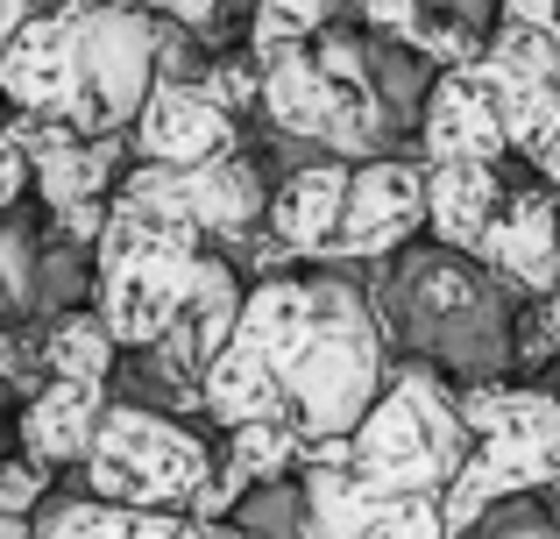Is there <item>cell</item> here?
I'll use <instances>...</instances> for the list:
<instances>
[{
    "label": "cell",
    "mask_w": 560,
    "mask_h": 539,
    "mask_svg": "<svg viewBox=\"0 0 560 539\" xmlns=\"http://www.w3.org/2000/svg\"><path fill=\"white\" fill-rule=\"evenodd\" d=\"M213 469L220 455L178 412L114 398L93 433V455H85V497L128 504V512H191Z\"/></svg>",
    "instance_id": "6"
},
{
    "label": "cell",
    "mask_w": 560,
    "mask_h": 539,
    "mask_svg": "<svg viewBox=\"0 0 560 539\" xmlns=\"http://www.w3.org/2000/svg\"><path fill=\"white\" fill-rule=\"evenodd\" d=\"M43 504H50V469L28 455H0V539H28Z\"/></svg>",
    "instance_id": "21"
},
{
    "label": "cell",
    "mask_w": 560,
    "mask_h": 539,
    "mask_svg": "<svg viewBox=\"0 0 560 539\" xmlns=\"http://www.w3.org/2000/svg\"><path fill=\"white\" fill-rule=\"evenodd\" d=\"M0 99L14 114L71 121V99H79V28H71V8H43L14 28V43L0 50Z\"/></svg>",
    "instance_id": "11"
},
{
    "label": "cell",
    "mask_w": 560,
    "mask_h": 539,
    "mask_svg": "<svg viewBox=\"0 0 560 539\" xmlns=\"http://www.w3.org/2000/svg\"><path fill=\"white\" fill-rule=\"evenodd\" d=\"M419 150H425V164H504L511 156L504 114H497V93H490V79H482V57L476 65H447V71L425 79Z\"/></svg>",
    "instance_id": "10"
},
{
    "label": "cell",
    "mask_w": 560,
    "mask_h": 539,
    "mask_svg": "<svg viewBox=\"0 0 560 539\" xmlns=\"http://www.w3.org/2000/svg\"><path fill=\"white\" fill-rule=\"evenodd\" d=\"M370 539H447V512L440 497H383Z\"/></svg>",
    "instance_id": "22"
},
{
    "label": "cell",
    "mask_w": 560,
    "mask_h": 539,
    "mask_svg": "<svg viewBox=\"0 0 560 539\" xmlns=\"http://www.w3.org/2000/svg\"><path fill=\"white\" fill-rule=\"evenodd\" d=\"M262 114L284 142H319L341 164H370L390 136V99L376 85L370 28H327L305 50L262 57Z\"/></svg>",
    "instance_id": "3"
},
{
    "label": "cell",
    "mask_w": 560,
    "mask_h": 539,
    "mask_svg": "<svg viewBox=\"0 0 560 539\" xmlns=\"http://www.w3.org/2000/svg\"><path fill=\"white\" fill-rule=\"evenodd\" d=\"M411 235H425V164H411V156L355 164L327 263H390L411 249Z\"/></svg>",
    "instance_id": "7"
},
{
    "label": "cell",
    "mask_w": 560,
    "mask_h": 539,
    "mask_svg": "<svg viewBox=\"0 0 560 539\" xmlns=\"http://www.w3.org/2000/svg\"><path fill=\"white\" fill-rule=\"evenodd\" d=\"M28 14H43L36 0H0V50H8V43H14V28H22Z\"/></svg>",
    "instance_id": "26"
},
{
    "label": "cell",
    "mask_w": 560,
    "mask_h": 539,
    "mask_svg": "<svg viewBox=\"0 0 560 539\" xmlns=\"http://www.w3.org/2000/svg\"><path fill=\"white\" fill-rule=\"evenodd\" d=\"M533 171H539V178H547V185H553V192H560V136L547 142V156H539V164H533Z\"/></svg>",
    "instance_id": "28"
},
{
    "label": "cell",
    "mask_w": 560,
    "mask_h": 539,
    "mask_svg": "<svg viewBox=\"0 0 560 539\" xmlns=\"http://www.w3.org/2000/svg\"><path fill=\"white\" fill-rule=\"evenodd\" d=\"M462 419H468V461L447 490V539H468L497 504L511 497H547L560 483V390L539 384H462Z\"/></svg>",
    "instance_id": "4"
},
{
    "label": "cell",
    "mask_w": 560,
    "mask_h": 539,
    "mask_svg": "<svg viewBox=\"0 0 560 539\" xmlns=\"http://www.w3.org/2000/svg\"><path fill=\"white\" fill-rule=\"evenodd\" d=\"M539 313H547V327H553V362H560V277H553L547 298H539Z\"/></svg>",
    "instance_id": "27"
},
{
    "label": "cell",
    "mask_w": 560,
    "mask_h": 539,
    "mask_svg": "<svg viewBox=\"0 0 560 539\" xmlns=\"http://www.w3.org/2000/svg\"><path fill=\"white\" fill-rule=\"evenodd\" d=\"M476 263L490 277H504L511 291H525V298H547L553 291V277H560V192L547 178L504 185V207L482 227Z\"/></svg>",
    "instance_id": "9"
},
{
    "label": "cell",
    "mask_w": 560,
    "mask_h": 539,
    "mask_svg": "<svg viewBox=\"0 0 560 539\" xmlns=\"http://www.w3.org/2000/svg\"><path fill=\"white\" fill-rule=\"evenodd\" d=\"M482 79H490L497 114H504L511 156L539 164V156H547V142L560 136V79H547V71H525V65H504V57H490V50H482Z\"/></svg>",
    "instance_id": "17"
},
{
    "label": "cell",
    "mask_w": 560,
    "mask_h": 539,
    "mask_svg": "<svg viewBox=\"0 0 560 539\" xmlns=\"http://www.w3.org/2000/svg\"><path fill=\"white\" fill-rule=\"evenodd\" d=\"M220 469L234 476L242 490H270V483H291L305 469V433L291 419H256V426H234L228 433V455Z\"/></svg>",
    "instance_id": "19"
},
{
    "label": "cell",
    "mask_w": 560,
    "mask_h": 539,
    "mask_svg": "<svg viewBox=\"0 0 560 539\" xmlns=\"http://www.w3.org/2000/svg\"><path fill=\"white\" fill-rule=\"evenodd\" d=\"M468 461V419H462V384L433 362H397L383 398L362 412L348 433V469L383 497H440Z\"/></svg>",
    "instance_id": "5"
},
{
    "label": "cell",
    "mask_w": 560,
    "mask_h": 539,
    "mask_svg": "<svg viewBox=\"0 0 560 539\" xmlns=\"http://www.w3.org/2000/svg\"><path fill=\"white\" fill-rule=\"evenodd\" d=\"M128 150H136V164H171V171L213 164V156L242 150V114H228L199 79H156L136 128H128Z\"/></svg>",
    "instance_id": "8"
},
{
    "label": "cell",
    "mask_w": 560,
    "mask_h": 539,
    "mask_svg": "<svg viewBox=\"0 0 560 539\" xmlns=\"http://www.w3.org/2000/svg\"><path fill=\"white\" fill-rule=\"evenodd\" d=\"M43 376H65V384H114V362H121V341L107 333V319L93 305H71L43 327L36 341Z\"/></svg>",
    "instance_id": "18"
},
{
    "label": "cell",
    "mask_w": 560,
    "mask_h": 539,
    "mask_svg": "<svg viewBox=\"0 0 560 539\" xmlns=\"http://www.w3.org/2000/svg\"><path fill=\"white\" fill-rule=\"evenodd\" d=\"M0 419H8V384H0Z\"/></svg>",
    "instance_id": "31"
},
{
    "label": "cell",
    "mask_w": 560,
    "mask_h": 539,
    "mask_svg": "<svg viewBox=\"0 0 560 539\" xmlns=\"http://www.w3.org/2000/svg\"><path fill=\"white\" fill-rule=\"evenodd\" d=\"M107 384H65V376H43L36 390H28L22 419H14V433H22V455L43 461V469H85V455H93V433L100 419H107Z\"/></svg>",
    "instance_id": "13"
},
{
    "label": "cell",
    "mask_w": 560,
    "mask_h": 539,
    "mask_svg": "<svg viewBox=\"0 0 560 539\" xmlns=\"http://www.w3.org/2000/svg\"><path fill=\"white\" fill-rule=\"evenodd\" d=\"M171 199H178V213L206 242H228V249H242L262 227V213H270V185H262L256 156H242V150L213 156V164H191V171H171Z\"/></svg>",
    "instance_id": "12"
},
{
    "label": "cell",
    "mask_w": 560,
    "mask_h": 539,
    "mask_svg": "<svg viewBox=\"0 0 560 539\" xmlns=\"http://www.w3.org/2000/svg\"><path fill=\"white\" fill-rule=\"evenodd\" d=\"M468 539H560V518H553L547 497H511V504H497Z\"/></svg>",
    "instance_id": "23"
},
{
    "label": "cell",
    "mask_w": 560,
    "mask_h": 539,
    "mask_svg": "<svg viewBox=\"0 0 560 539\" xmlns=\"http://www.w3.org/2000/svg\"><path fill=\"white\" fill-rule=\"evenodd\" d=\"M547 504H553V518H560V483H553V490H547Z\"/></svg>",
    "instance_id": "29"
},
{
    "label": "cell",
    "mask_w": 560,
    "mask_h": 539,
    "mask_svg": "<svg viewBox=\"0 0 560 539\" xmlns=\"http://www.w3.org/2000/svg\"><path fill=\"white\" fill-rule=\"evenodd\" d=\"M553 79H560V36H553Z\"/></svg>",
    "instance_id": "30"
},
{
    "label": "cell",
    "mask_w": 560,
    "mask_h": 539,
    "mask_svg": "<svg viewBox=\"0 0 560 539\" xmlns=\"http://www.w3.org/2000/svg\"><path fill=\"white\" fill-rule=\"evenodd\" d=\"M370 305L383 333L405 341L411 362H433L440 376L497 384L518 362V319L497 298V277L476 256H454V249L405 256L390 291H370Z\"/></svg>",
    "instance_id": "2"
},
{
    "label": "cell",
    "mask_w": 560,
    "mask_h": 539,
    "mask_svg": "<svg viewBox=\"0 0 560 539\" xmlns=\"http://www.w3.org/2000/svg\"><path fill=\"white\" fill-rule=\"evenodd\" d=\"M348 178H355V164H341V156L299 164V171H291V178L270 192L262 227H270V235L284 242L299 263H327L334 227H341V207H348Z\"/></svg>",
    "instance_id": "14"
},
{
    "label": "cell",
    "mask_w": 560,
    "mask_h": 539,
    "mask_svg": "<svg viewBox=\"0 0 560 539\" xmlns=\"http://www.w3.org/2000/svg\"><path fill=\"white\" fill-rule=\"evenodd\" d=\"M22 192H36V164H28V150L8 136V121H0V213L22 207Z\"/></svg>",
    "instance_id": "25"
},
{
    "label": "cell",
    "mask_w": 560,
    "mask_h": 539,
    "mask_svg": "<svg viewBox=\"0 0 560 539\" xmlns=\"http://www.w3.org/2000/svg\"><path fill=\"white\" fill-rule=\"evenodd\" d=\"M128 8H142V14H156V22L185 28L191 43H220V36H228V0H128Z\"/></svg>",
    "instance_id": "24"
},
{
    "label": "cell",
    "mask_w": 560,
    "mask_h": 539,
    "mask_svg": "<svg viewBox=\"0 0 560 539\" xmlns=\"http://www.w3.org/2000/svg\"><path fill=\"white\" fill-rule=\"evenodd\" d=\"M234 348L277 384V405L305 433V447L348 441L397 370L370 291L341 270L256 277L234 319Z\"/></svg>",
    "instance_id": "1"
},
{
    "label": "cell",
    "mask_w": 560,
    "mask_h": 539,
    "mask_svg": "<svg viewBox=\"0 0 560 539\" xmlns=\"http://www.w3.org/2000/svg\"><path fill=\"white\" fill-rule=\"evenodd\" d=\"M341 0H248V57H277V50H305L313 36H327Z\"/></svg>",
    "instance_id": "20"
},
{
    "label": "cell",
    "mask_w": 560,
    "mask_h": 539,
    "mask_svg": "<svg viewBox=\"0 0 560 539\" xmlns=\"http://www.w3.org/2000/svg\"><path fill=\"white\" fill-rule=\"evenodd\" d=\"M28 539H248L234 526H206L191 512H128L107 497H50Z\"/></svg>",
    "instance_id": "15"
},
{
    "label": "cell",
    "mask_w": 560,
    "mask_h": 539,
    "mask_svg": "<svg viewBox=\"0 0 560 539\" xmlns=\"http://www.w3.org/2000/svg\"><path fill=\"white\" fill-rule=\"evenodd\" d=\"M497 207H504L497 164H425V235H433V249L476 256Z\"/></svg>",
    "instance_id": "16"
}]
</instances>
